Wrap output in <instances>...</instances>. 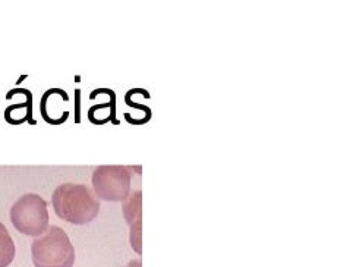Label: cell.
Returning a JSON list of instances; mask_svg holds the SVG:
<instances>
[{
    "mask_svg": "<svg viewBox=\"0 0 356 267\" xmlns=\"http://www.w3.org/2000/svg\"><path fill=\"white\" fill-rule=\"evenodd\" d=\"M51 204L56 216L72 224H87L100 213V201L84 184L59 185L53 191Z\"/></svg>",
    "mask_w": 356,
    "mask_h": 267,
    "instance_id": "6da1fadb",
    "label": "cell"
},
{
    "mask_svg": "<svg viewBox=\"0 0 356 267\" xmlns=\"http://www.w3.org/2000/svg\"><path fill=\"white\" fill-rule=\"evenodd\" d=\"M35 267H74L75 248L67 234L59 227H50L31 244Z\"/></svg>",
    "mask_w": 356,
    "mask_h": 267,
    "instance_id": "7a4b0ae2",
    "label": "cell"
},
{
    "mask_svg": "<svg viewBox=\"0 0 356 267\" xmlns=\"http://www.w3.org/2000/svg\"><path fill=\"white\" fill-rule=\"evenodd\" d=\"M10 222L18 232L26 236H41L49 229L47 201L38 194L29 192L13 203L9 212Z\"/></svg>",
    "mask_w": 356,
    "mask_h": 267,
    "instance_id": "3957f363",
    "label": "cell"
},
{
    "mask_svg": "<svg viewBox=\"0 0 356 267\" xmlns=\"http://www.w3.org/2000/svg\"><path fill=\"white\" fill-rule=\"evenodd\" d=\"M132 167L120 165L97 166L92 172L94 194L103 201H125L131 192Z\"/></svg>",
    "mask_w": 356,
    "mask_h": 267,
    "instance_id": "277c9868",
    "label": "cell"
},
{
    "mask_svg": "<svg viewBox=\"0 0 356 267\" xmlns=\"http://www.w3.org/2000/svg\"><path fill=\"white\" fill-rule=\"evenodd\" d=\"M143 192L135 191L131 197L123 201L122 210L123 218L128 222L131 228V244L136 254H143V245H141V228H143V219H141V206H143Z\"/></svg>",
    "mask_w": 356,
    "mask_h": 267,
    "instance_id": "5b68a950",
    "label": "cell"
},
{
    "mask_svg": "<svg viewBox=\"0 0 356 267\" xmlns=\"http://www.w3.org/2000/svg\"><path fill=\"white\" fill-rule=\"evenodd\" d=\"M17 248L5 224L0 222V267H9L15 260Z\"/></svg>",
    "mask_w": 356,
    "mask_h": 267,
    "instance_id": "8992f818",
    "label": "cell"
},
{
    "mask_svg": "<svg viewBox=\"0 0 356 267\" xmlns=\"http://www.w3.org/2000/svg\"><path fill=\"white\" fill-rule=\"evenodd\" d=\"M125 267H143V263L140 260H132Z\"/></svg>",
    "mask_w": 356,
    "mask_h": 267,
    "instance_id": "52a82bcc",
    "label": "cell"
}]
</instances>
